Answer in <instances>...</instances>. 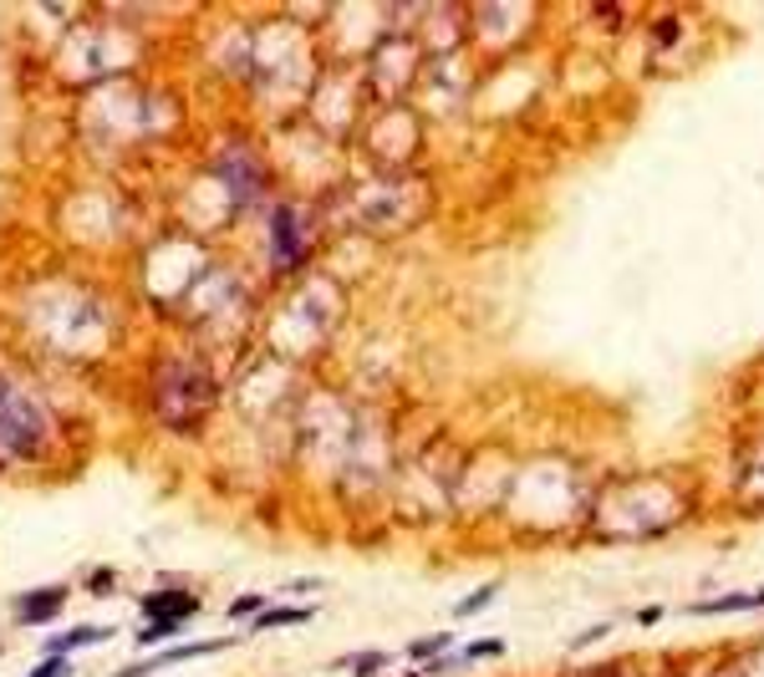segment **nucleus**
<instances>
[{
	"label": "nucleus",
	"mask_w": 764,
	"mask_h": 677,
	"mask_svg": "<svg viewBox=\"0 0 764 677\" xmlns=\"http://www.w3.org/2000/svg\"><path fill=\"white\" fill-rule=\"evenodd\" d=\"M5 342L56 378H87L133 352V301L117 270L82 260L36 265L0 296Z\"/></svg>",
	"instance_id": "obj_1"
},
{
	"label": "nucleus",
	"mask_w": 764,
	"mask_h": 677,
	"mask_svg": "<svg viewBox=\"0 0 764 677\" xmlns=\"http://www.w3.org/2000/svg\"><path fill=\"white\" fill-rule=\"evenodd\" d=\"M72 143L92 158L98 174L138 164L143 153H174L194 143V107L174 77H123V82L92 87L67 107Z\"/></svg>",
	"instance_id": "obj_2"
},
{
	"label": "nucleus",
	"mask_w": 764,
	"mask_h": 677,
	"mask_svg": "<svg viewBox=\"0 0 764 677\" xmlns=\"http://www.w3.org/2000/svg\"><path fill=\"white\" fill-rule=\"evenodd\" d=\"M133 408L164 444L204 448L225 429V362L183 331H153L138 347Z\"/></svg>",
	"instance_id": "obj_3"
},
{
	"label": "nucleus",
	"mask_w": 764,
	"mask_h": 677,
	"mask_svg": "<svg viewBox=\"0 0 764 677\" xmlns=\"http://www.w3.org/2000/svg\"><path fill=\"white\" fill-rule=\"evenodd\" d=\"M82 418L56 393V372L0 347V480L11 474H56L77 454Z\"/></svg>",
	"instance_id": "obj_4"
},
{
	"label": "nucleus",
	"mask_w": 764,
	"mask_h": 677,
	"mask_svg": "<svg viewBox=\"0 0 764 677\" xmlns=\"http://www.w3.org/2000/svg\"><path fill=\"white\" fill-rule=\"evenodd\" d=\"M327 66V51L306 21H296L285 5L255 11V36H250V72L240 87V107L255 128H281L301 117V102L311 98L316 77Z\"/></svg>",
	"instance_id": "obj_5"
},
{
	"label": "nucleus",
	"mask_w": 764,
	"mask_h": 677,
	"mask_svg": "<svg viewBox=\"0 0 764 677\" xmlns=\"http://www.w3.org/2000/svg\"><path fill=\"white\" fill-rule=\"evenodd\" d=\"M153 62H158V36L133 26L123 5H82L62 41L41 56V77L56 92L82 98L123 77H149Z\"/></svg>",
	"instance_id": "obj_6"
},
{
	"label": "nucleus",
	"mask_w": 764,
	"mask_h": 677,
	"mask_svg": "<svg viewBox=\"0 0 764 677\" xmlns=\"http://www.w3.org/2000/svg\"><path fill=\"white\" fill-rule=\"evenodd\" d=\"M266 291L255 281V270L245 265V255L234 245H219V255L209 260L189 301H183V311L174 316V327L168 331H183V336H194L200 347H209L219 362L230 367L240 352L255 347V336H260V316H266Z\"/></svg>",
	"instance_id": "obj_7"
},
{
	"label": "nucleus",
	"mask_w": 764,
	"mask_h": 677,
	"mask_svg": "<svg viewBox=\"0 0 764 677\" xmlns=\"http://www.w3.org/2000/svg\"><path fill=\"white\" fill-rule=\"evenodd\" d=\"M230 245L245 255V265L255 270L260 291H266V296H281V291H291L296 281H306L311 270H321L327 245H332V225H327V209H321L316 199L281 189V194L260 209V219L245 225Z\"/></svg>",
	"instance_id": "obj_8"
},
{
	"label": "nucleus",
	"mask_w": 764,
	"mask_h": 677,
	"mask_svg": "<svg viewBox=\"0 0 764 677\" xmlns=\"http://www.w3.org/2000/svg\"><path fill=\"white\" fill-rule=\"evenodd\" d=\"M352 316V296H347V281L336 270H311L306 281H296L291 291L266 301V316H260V347L276 352L281 362H291L296 372L316 378L321 362L332 357L336 336L347 327Z\"/></svg>",
	"instance_id": "obj_9"
},
{
	"label": "nucleus",
	"mask_w": 764,
	"mask_h": 677,
	"mask_svg": "<svg viewBox=\"0 0 764 677\" xmlns=\"http://www.w3.org/2000/svg\"><path fill=\"white\" fill-rule=\"evenodd\" d=\"M215 255H219V245L179 230V225H168V219H153L149 234L133 245V255L117 265V281H123L128 301H133L138 321H149L153 331L174 327V316L183 311L194 281L209 270Z\"/></svg>",
	"instance_id": "obj_10"
},
{
	"label": "nucleus",
	"mask_w": 764,
	"mask_h": 677,
	"mask_svg": "<svg viewBox=\"0 0 764 677\" xmlns=\"http://www.w3.org/2000/svg\"><path fill=\"white\" fill-rule=\"evenodd\" d=\"M143 234H149V225L138 219L133 194L117 179H107V174L72 179L56 194V240L82 265L117 270V265L133 255V245Z\"/></svg>",
	"instance_id": "obj_11"
},
{
	"label": "nucleus",
	"mask_w": 764,
	"mask_h": 677,
	"mask_svg": "<svg viewBox=\"0 0 764 677\" xmlns=\"http://www.w3.org/2000/svg\"><path fill=\"white\" fill-rule=\"evenodd\" d=\"M194 164L219 183V194L230 199L234 234L245 230V225H255L260 209L281 194V174H276L266 132L240 113H230L225 123H215L209 132L194 138Z\"/></svg>",
	"instance_id": "obj_12"
},
{
	"label": "nucleus",
	"mask_w": 764,
	"mask_h": 677,
	"mask_svg": "<svg viewBox=\"0 0 764 677\" xmlns=\"http://www.w3.org/2000/svg\"><path fill=\"white\" fill-rule=\"evenodd\" d=\"M306 372H296L291 362H281L276 352H266L260 342L250 352H240L225 367V423L250 433L285 429L296 413L301 393H306Z\"/></svg>",
	"instance_id": "obj_13"
},
{
	"label": "nucleus",
	"mask_w": 764,
	"mask_h": 677,
	"mask_svg": "<svg viewBox=\"0 0 764 677\" xmlns=\"http://www.w3.org/2000/svg\"><path fill=\"white\" fill-rule=\"evenodd\" d=\"M357 413L362 408L336 382L311 378L291 423H285V469L291 474H327V480H336V469H342V459L352 448V433H357Z\"/></svg>",
	"instance_id": "obj_14"
},
{
	"label": "nucleus",
	"mask_w": 764,
	"mask_h": 677,
	"mask_svg": "<svg viewBox=\"0 0 764 677\" xmlns=\"http://www.w3.org/2000/svg\"><path fill=\"white\" fill-rule=\"evenodd\" d=\"M367 107H372V98H367V87H362V72H357V66H342V62H327L311 87V98L301 102V123H306L321 143H332V149L347 153L367 123Z\"/></svg>",
	"instance_id": "obj_15"
},
{
	"label": "nucleus",
	"mask_w": 764,
	"mask_h": 677,
	"mask_svg": "<svg viewBox=\"0 0 764 677\" xmlns=\"http://www.w3.org/2000/svg\"><path fill=\"white\" fill-rule=\"evenodd\" d=\"M250 36H255V11H219V16H194V51H200V77L204 87H215L230 102V113L240 107V87L250 72Z\"/></svg>",
	"instance_id": "obj_16"
},
{
	"label": "nucleus",
	"mask_w": 764,
	"mask_h": 677,
	"mask_svg": "<svg viewBox=\"0 0 764 677\" xmlns=\"http://www.w3.org/2000/svg\"><path fill=\"white\" fill-rule=\"evenodd\" d=\"M352 153L367 174H408L423 153V117L408 102H372Z\"/></svg>",
	"instance_id": "obj_17"
},
{
	"label": "nucleus",
	"mask_w": 764,
	"mask_h": 677,
	"mask_svg": "<svg viewBox=\"0 0 764 677\" xmlns=\"http://www.w3.org/2000/svg\"><path fill=\"white\" fill-rule=\"evenodd\" d=\"M423 47H418L408 31H387L378 47L362 56V87L372 102H408L418 87V72H423Z\"/></svg>",
	"instance_id": "obj_18"
},
{
	"label": "nucleus",
	"mask_w": 764,
	"mask_h": 677,
	"mask_svg": "<svg viewBox=\"0 0 764 677\" xmlns=\"http://www.w3.org/2000/svg\"><path fill=\"white\" fill-rule=\"evenodd\" d=\"M77 586L72 580H41V586H26V591L11 596V627L16 631H56L62 616H67Z\"/></svg>",
	"instance_id": "obj_19"
},
{
	"label": "nucleus",
	"mask_w": 764,
	"mask_h": 677,
	"mask_svg": "<svg viewBox=\"0 0 764 677\" xmlns=\"http://www.w3.org/2000/svg\"><path fill=\"white\" fill-rule=\"evenodd\" d=\"M133 606L143 622H179V627H189V622L204 616V591L200 586H183V580H158L153 591L138 596Z\"/></svg>",
	"instance_id": "obj_20"
},
{
	"label": "nucleus",
	"mask_w": 764,
	"mask_h": 677,
	"mask_svg": "<svg viewBox=\"0 0 764 677\" xmlns=\"http://www.w3.org/2000/svg\"><path fill=\"white\" fill-rule=\"evenodd\" d=\"M107 642H117L113 622H72V627L47 631L36 657H77V652H92V647H107Z\"/></svg>",
	"instance_id": "obj_21"
},
{
	"label": "nucleus",
	"mask_w": 764,
	"mask_h": 677,
	"mask_svg": "<svg viewBox=\"0 0 764 677\" xmlns=\"http://www.w3.org/2000/svg\"><path fill=\"white\" fill-rule=\"evenodd\" d=\"M316 616H321V606H316V601H281V596H276V601H270L266 612L255 616V622H250V627L240 631V637H270V631L311 627Z\"/></svg>",
	"instance_id": "obj_22"
},
{
	"label": "nucleus",
	"mask_w": 764,
	"mask_h": 677,
	"mask_svg": "<svg viewBox=\"0 0 764 677\" xmlns=\"http://www.w3.org/2000/svg\"><path fill=\"white\" fill-rule=\"evenodd\" d=\"M398 662V652L387 647H357V652H342V657L327 662V673H347V677H387V667Z\"/></svg>",
	"instance_id": "obj_23"
},
{
	"label": "nucleus",
	"mask_w": 764,
	"mask_h": 677,
	"mask_svg": "<svg viewBox=\"0 0 764 677\" xmlns=\"http://www.w3.org/2000/svg\"><path fill=\"white\" fill-rule=\"evenodd\" d=\"M454 647H459V637H454V631L444 627V631H423V637H413V642L403 647L398 657L408 662V667H423V662L444 657V652H454Z\"/></svg>",
	"instance_id": "obj_24"
},
{
	"label": "nucleus",
	"mask_w": 764,
	"mask_h": 677,
	"mask_svg": "<svg viewBox=\"0 0 764 677\" xmlns=\"http://www.w3.org/2000/svg\"><path fill=\"white\" fill-rule=\"evenodd\" d=\"M270 601H276L270 591H240V596H230V601H225V622H230V631H245L255 616L266 612Z\"/></svg>",
	"instance_id": "obj_25"
},
{
	"label": "nucleus",
	"mask_w": 764,
	"mask_h": 677,
	"mask_svg": "<svg viewBox=\"0 0 764 677\" xmlns=\"http://www.w3.org/2000/svg\"><path fill=\"white\" fill-rule=\"evenodd\" d=\"M72 586L82 596H92V601H113V596L123 591V571H117V565H92V571H82Z\"/></svg>",
	"instance_id": "obj_26"
},
{
	"label": "nucleus",
	"mask_w": 764,
	"mask_h": 677,
	"mask_svg": "<svg viewBox=\"0 0 764 677\" xmlns=\"http://www.w3.org/2000/svg\"><path fill=\"white\" fill-rule=\"evenodd\" d=\"M505 652H510L505 637H474V642H464L454 657H459V673H464V667H480V662H499Z\"/></svg>",
	"instance_id": "obj_27"
},
{
	"label": "nucleus",
	"mask_w": 764,
	"mask_h": 677,
	"mask_svg": "<svg viewBox=\"0 0 764 677\" xmlns=\"http://www.w3.org/2000/svg\"><path fill=\"white\" fill-rule=\"evenodd\" d=\"M744 606H764V591H734V596H714V601H693L688 612L693 616H724V612H744Z\"/></svg>",
	"instance_id": "obj_28"
},
{
	"label": "nucleus",
	"mask_w": 764,
	"mask_h": 677,
	"mask_svg": "<svg viewBox=\"0 0 764 677\" xmlns=\"http://www.w3.org/2000/svg\"><path fill=\"white\" fill-rule=\"evenodd\" d=\"M183 631H189V627H179V622H138L133 647H143V652H153V647L183 642Z\"/></svg>",
	"instance_id": "obj_29"
},
{
	"label": "nucleus",
	"mask_w": 764,
	"mask_h": 677,
	"mask_svg": "<svg viewBox=\"0 0 764 677\" xmlns=\"http://www.w3.org/2000/svg\"><path fill=\"white\" fill-rule=\"evenodd\" d=\"M499 586H505V580H480V586H474L469 596H459V601H454V622H469V616H480L484 606H489V601L499 596Z\"/></svg>",
	"instance_id": "obj_30"
},
{
	"label": "nucleus",
	"mask_w": 764,
	"mask_h": 677,
	"mask_svg": "<svg viewBox=\"0 0 764 677\" xmlns=\"http://www.w3.org/2000/svg\"><path fill=\"white\" fill-rule=\"evenodd\" d=\"M26 677H77V657H36Z\"/></svg>",
	"instance_id": "obj_31"
},
{
	"label": "nucleus",
	"mask_w": 764,
	"mask_h": 677,
	"mask_svg": "<svg viewBox=\"0 0 764 677\" xmlns=\"http://www.w3.org/2000/svg\"><path fill=\"white\" fill-rule=\"evenodd\" d=\"M601 637H612V622H597V627H586L582 637H571V652H582V647L601 642Z\"/></svg>",
	"instance_id": "obj_32"
},
{
	"label": "nucleus",
	"mask_w": 764,
	"mask_h": 677,
	"mask_svg": "<svg viewBox=\"0 0 764 677\" xmlns=\"http://www.w3.org/2000/svg\"><path fill=\"white\" fill-rule=\"evenodd\" d=\"M663 606H642V612H637V627H658V622H663Z\"/></svg>",
	"instance_id": "obj_33"
},
{
	"label": "nucleus",
	"mask_w": 764,
	"mask_h": 677,
	"mask_svg": "<svg viewBox=\"0 0 764 677\" xmlns=\"http://www.w3.org/2000/svg\"><path fill=\"white\" fill-rule=\"evenodd\" d=\"M398 677H418V667H408V673H398Z\"/></svg>",
	"instance_id": "obj_34"
},
{
	"label": "nucleus",
	"mask_w": 764,
	"mask_h": 677,
	"mask_svg": "<svg viewBox=\"0 0 764 677\" xmlns=\"http://www.w3.org/2000/svg\"><path fill=\"white\" fill-rule=\"evenodd\" d=\"M0 662H5V642H0Z\"/></svg>",
	"instance_id": "obj_35"
}]
</instances>
